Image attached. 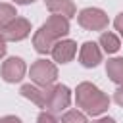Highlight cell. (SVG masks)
<instances>
[{"mask_svg": "<svg viewBox=\"0 0 123 123\" xmlns=\"http://www.w3.org/2000/svg\"><path fill=\"white\" fill-rule=\"evenodd\" d=\"M52 58L54 62L58 63H67L73 60V56L77 54V44L73 40H58L54 46H52Z\"/></svg>", "mask_w": 123, "mask_h": 123, "instance_id": "8", "label": "cell"}, {"mask_svg": "<svg viewBox=\"0 0 123 123\" xmlns=\"http://www.w3.org/2000/svg\"><path fill=\"white\" fill-rule=\"evenodd\" d=\"M113 25H115V29L121 33V37H123V13H119L117 17H115V21H113Z\"/></svg>", "mask_w": 123, "mask_h": 123, "instance_id": "17", "label": "cell"}, {"mask_svg": "<svg viewBox=\"0 0 123 123\" xmlns=\"http://www.w3.org/2000/svg\"><path fill=\"white\" fill-rule=\"evenodd\" d=\"M50 88H52V86H42V88H37V86H33V85H23L19 92H21L25 98H29L31 102H35L38 108H46V100H48Z\"/></svg>", "mask_w": 123, "mask_h": 123, "instance_id": "10", "label": "cell"}, {"mask_svg": "<svg viewBox=\"0 0 123 123\" xmlns=\"http://www.w3.org/2000/svg\"><path fill=\"white\" fill-rule=\"evenodd\" d=\"M31 33V23L23 17H15L12 19L4 29H2V37L6 40H23L27 35Z\"/></svg>", "mask_w": 123, "mask_h": 123, "instance_id": "6", "label": "cell"}, {"mask_svg": "<svg viewBox=\"0 0 123 123\" xmlns=\"http://www.w3.org/2000/svg\"><path fill=\"white\" fill-rule=\"evenodd\" d=\"M37 123H58V119L54 117V113H50V111H42V113L37 117Z\"/></svg>", "mask_w": 123, "mask_h": 123, "instance_id": "16", "label": "cell"}, {"mask_svg": "<svg viewBox=\"0 0 123 123\" xmlns=\"http://www.w3.org/2000/svg\"><path fill=\"white\" fill-rule=\"evenodd\" d=\"M25 62L21 60V58H8L4 63H2V69H0V73H2V77H4V81H8V83H17V81H21L23 79V75H25Z\"/></svg>", "mask_w": 123, "mask_h": 123, "instance_id": "7", "label": "cell"}, {"mask_svg": "<svg viewBox=\"0 0 123 123\" xmlns=\"http://www.w3.org/2000/svg\"><path fill=\"white\" fill-rule=\"evenodd\" d=\"M12 19H15V8L10 4H0V29H4Z\"/></svg>", "mask_w": 123, "mask_h": 123, "instance_id": "14", "label": "cell"}, {"mask_svg": "<svg viewBox=\"0 0 123 123\" xmlns=\"http://www.w3.org/2000/svg\"><path fill=\"white\" fill-rule=\"evenodd\" d=\"M113 100H115L119 106H123V86H119V88L115 90V96H113Z\"/></svg>", "mask_w": 123, "mask_h": 123, "instance_id": "18", "label": "cell"}, {"mask_svg": "<svg viewBox=\"0 0 123 123\" xmlns=\"http://www.w3.org/2000/svg\"><path fill=\"white\" fill-rule=\"evenodd\" d=\"M4 54H6V38L0 35V58H2Z\"/></svg>", "mask_w": 123, "mask_h": 123, "instance_id": "20", "label": "cell"}, {"mask_svg": "<svg viewBox=\"0 0 123 123\" xmlns=\"http://www.w3.org/2000/svg\"><path fill=\"white\" fill-rule=\"evenodd\" d=\"M77 106L90 115H100L108 110L110 98L92 83H81L77 86Z\"/></svg>", "mask_w": 123, "mask_h": 123, "instance_id": "2", "label": "cell"}, {"mask_svg": "<svg viewBox=\"0 0 123 123\" xmlns=\"http://www.w3.org/2000/svg\"><path fill=\"white\" fill-rule=\"evenodd\" d=\"M29 75H31V79H33L37 85H40V86H50V85L56 81V77H58V69H56V65H54L52 62H48V60H37V62L31 65Z\"/></svg>", "mask_w": 123, "mask_h": 123, "instance_id": "3", "label": "cell"}, {"mask_svg": "<svg viewBox=\"0 0 123 123\" xmlns=\"http://www.w3.org/2000/svg\"><path fill=\"white\" fill-rule=\"evenodd\" d=\"M69 33V21L67 17L63 15H50L46 19V23L35 33L33 37V44H35V50L40 52V54H48L52 50V46Z\"/></svg>", "mask_w": 123, "mask_h": 123, "instance_id": "1", "label": "cell"}, {"mask_svg": "<svg viewBox=\"0 0 123 123\" xmlns=\"http://www.w3.org/2000/svg\"><path fill=\"white\" fill-rule=\"evenodd\" d=\"M71 102V92L65 85H56L50 88L48 100H46V111L50 113H62V110H65Z\"/></svg>", "mask_w": 123, "mask_h": 123, "instance_id": "5", "label": "cell"}, {"mask_svg": "<svg viewBox=\"0 0 123 123\" xmlns=\"http://www.w3.org/2000/svg\"><path fill=\"white\" fill-rule=\"evenodd\" d=\"M96 123H115V121H113L111 117H102V119H98Z\"/></svg>", "mask_w": 123, "mask_h": 123, "instance_id": "21", "label": "cell"}, {"mask_svg": "<svg viewBox=\"0 0 123 123\" xmlns=\"http://www.w3.org/2000/svg\"><path fill=\"white\" fill-rule=\"evenodd\" d=\"M44 2H46V8L56 15H63L67 19L75 15V6L71 0H44Z\"/></svg>", "mask_w": 123, "mask_h": 123, "instance_id": "11", "label": "cell"}, {"mask_svg": "<svg viewBox=\"0 0 123 123\" xmlns=\"http://www.w3.org/2000/svg\"><path fill=\"white\" fill-rule=\"evenodd\" d=\"M0 123H21V119L15 117V115H6V117L0 119Z\"/></svg>", "mask_w": 123, "mask_h": 123, "instance_id": "19", "label": "cell"}, {"mask_svg": "<svg viewBox=\"0 0 123 123\" xmlns=\"http://www.w3.org/2000/svg\"><path fill=\"white\" fill-rule=\"evenodd\" d=\"M62 123H88V121H86V117H85L81 111H77V110H69V111L63 113Z\"/></svg>", "mask_w": 123, "mask_h": 123, "instance_id": "15", "label": "cell"}, {"mask_svg": "<svg viewBox=\"0 0 123 123\" xmlns=\"http://www.w3.org/2000/svg\"><path fill=\"white\" fill-rule=\"evenodd\" d=\"M100 46H102V50H104V52L113 54V52H117V50H119L121 42H119V38H117L113 33H102V35H100Z\"/></svg>", "mask_w": 123, "mask_h": 123, "instance_id": "13", "label": "cell"}, {"mask_svg": "<svg viewBox=\"0 0 123 123\" xmlns=\"http://www.w3.org/2000/svg\"><path fill=\"white\" fill-rule=\"evenodd\" d=\"M17 4H31V2H35V0H15Z\"/></svg>", "mask_w": 123, "mask_h": 123, "instance_id": "22", "label": "cell"}, {"mask_svg": "<svg viewBox=\"0 0 123 123\" xmlns=\"http://www.w3.org/2000/svg\"><path fill=\"white\" fill-rule=\"evenodd\" d=\"M77 19H79V25L88 31H104L108 27V15L98 8H85Z\"/></svg>", "mask_w": 123, "mask_h": 123, "instance_id": "4", "label": "cell"}, {"mask_svg": "<svg viewBox=\"0 0 123 123\" xmlns=\"http://www.w3.org/2000/svg\"><path fill=\"white\" fill-rule=\"evenodd\" d=\"M79 62L85 67H96L102 62V50L98 48V44L96 42H85L81 46V52H79Z\"/></svg>", "mask_w": 123, "mask_h": 123, "instance_id": "9", "label": "cell"}, {"mask_svg": "<svg viewBox=\"0 0 123 123\" xmlns=\"http://www.w3.org/2000/svg\"><path fill=\"white\" fill-rule=\"evenodd\" d=\"M106 73H108V77H110L113 83L123 85V58L108 60V63H106Z\"/></svg>", "mask_w": 123, "mask_h": 123, "instance_id": "12", "label": "cell"}]
</instances>
